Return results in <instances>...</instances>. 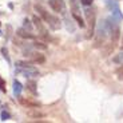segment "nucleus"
<instances>
[{"mask_svg": "<svg viewBox=\"0 0 123 123\" xmlns=\"http://www.w3.org/2000/svg\"><path fill=\"white\" fill-rule=\"evenodd\" d=\"M35 9H36L37 12L40 13V16L44 19V22L47 23V24L49 25V28L51 30H54V31H56V30H59V28L62 27V24H60V20H59L56 16H52V15H49L48 12H47L46 9L43 8L42 6H35Z\"/></svg>", "mask_w": 123, "mask_h": 123, "instance_id": "obj_1", "label": "nucleus"}, {"mask_svg": "<svg viewBox=\"0 0 123 123\" xmlns=\"http://www.w3.org/2000/svg\"><path fill=\"white\" fill-rule=\"evenodd\" d=\"M16 72L18 74H22L23 76L30 78V76H37L39 75V71L35 67L30 64V63H24V62H18L16 63Z\"/></svg>", "mask_w": 123, "mask_h": 123, "instance_id": "obj_2", "label": "nucleus"}, {"mask_svg": "<svg viewBox=\"0 0 123 123\" xmlns=\"http://www.w3.org/2000/svg\"><path fill=\"white\" fill-rule=\"evenodd\" d=\"M87 18V23H88V32H87V39L94 36V30H95V11L94 9H86L84 11Z\"/></svg>", "mask_w": 123, "mask_h": 123, "instance_id": "obj_3", "label": "nucleus"}, {"mask_svg": "<svg viewBox=\"0 0 123 123\" xmlns=\"http://www.w3.org/2000/svg\"><path fill=\"white\" fill-rule=\"evenodd\" d=\"M106 4H107V7L110 8L111 13H112V19H115L117 22H120L123 19V15H122V12H120L118 1H115V0H106Z\"/></svg>", "mask_w": 123, "mask_h": 123, "instance_id": "obj_4", "label": "nucleus"}, {"mask_svg": "<svg viewBox=\"0 0 123 123\" xmlns=\"http://www.w3.org/2000/svg\"><path fill=\"white\" fill-rule=\"evenodd\" d=\"M49 7L59 13H66V3L63 0H49L48 1Z\"/></svg>", "mask_w": 123, "mask_h": 123, "instance_id": "obj_5", "label": "nucleus"}, {"mask_svg": "<svg viewBox=\"0 0 123 123\" xmlns=\"http://www.w3.org/2000/svg\"><path fill=\"white\" fill-rule=\"evenodd\" d=\"M34 23H35V27L39 30V32H40V36H43V37H47L48 39V35H47V31H46V28H44V25L42 24V20H40L37 16H34Z\"/></svg>", "mask_w": 123, "mask_h": 123, "instance_id": "obj_6", "label": "nucleus"}, {"mask_svg": "<svg viewBox=\"0 0 123 123\" xmlns=\"http://www.w3.org/2000/svg\"><path fill=\"white\" fill-rule=\"evenodd\" d=\"M19 100L23 106H27V107H39V103L35 100H30V99H24V98H19Z\"/></svg>", "mask_w": 123, "mask_h": 123, "instance_id": "obj_7", "label": "nucleus"}, {"mask_svg": "<svg viewBox=\"0 0 123 123\" xmlns=\"http://www.w3.org/2000/svg\"><path fill=\"white\" fill-rule=\"evenodd\" d=\"M22 90H23V86L20 84V82L15 80V82H13V95H15V96H20Z\"/></svg>", "mask_w": 123, "mask_h": 123, "instance_id": "obj_8", "label": "nucleus"}, {"mask_svg": "<svg viewBox=\"0 0 123 123\" xmlns=\"http://www.w3.org/2000/svg\"><path fill=\"white\" fill-rule=\"evenodd\" d=\"M27 115L31 117V118H42V117H44V114L43 112H40V111H37V108H34V110L28 111Z\"/></svg>", "mask_w": 123, "mask_h": 123, "instance_id": "obj_9", "label": "nucleus"}, {"mask_svg": "<svg viewBox=\"0 0 123 123\" xmlns=\"http://www.w3.org/2000/svg\"><path fill=\"white\" fill-rule=\"evenodd\" d=\"M72 16H74V19L78 22V24L80 25V28H84V27H86V24H84V22H83V19L78 15V11H74V12H72Z\"/></svg>", "mask_w": 123, "mask_h": 123, "instance_id": "obj_10", "label": "nucleus"}, {"mask_svg": "<svg viewBox=\"0 0 123 123\" xmlns=\"http://www.w3.org/2000/svg\"><path fill=\"white\" fill-rule=\"evenodd\" d=\"M18 35H19V36H22V37H24V39H34V37H35L31 32H25L24 30H19L18 31Z\"/></svg>", "mask_w": 123, "mask_h": 123, "instance_id": "obj_11", "label": "nucleus"}, {"mask_svg": "<svg viewBox=\"0 0 123 123\" xmlns=\"http://www.w3.org/2000/svg\"><path fill=\"white\" fill-rule=\"evenodd\" d=\"M30 56L32 58V60L36 62V63H43L44 62V56L40 55V54H30Z\"/></svg>", "mask_w": 123, "mask_h": 123, "instance_id": "obj_12", "label": "nucleus"}, {"mask_svg": "<svg viewBox=\"0 0 123 123\" xmlns=\"http://www.w3.org/2000/svg\"><path fill=\"white\" fill-rule=\"evenodd\" d=\"M27 87L28 90H30L32 94H36V88H35V82H32V80H28L27 82Z\"/></svg>", "mask_w": 123, "mask_h": 123, "instance_id": "obj_13", "label": "nucleus"}, {"mask_svg": "<svg viewBox=\"0 0 123 123\" xmlns=\"http://www.w3.org/2000/svg\"><path fill=\"white\" fill-rule=\"evenodd\" d=\"M112 60L115 62V63H118V64H123V54H119V55H117Z\"/></svg>", "mask_w": 123, "mask_h": 123, "instance_id": "obj_14", "label": "nucleus"}, {"mask_svg": "<svg viewBox=\"0 0 123 123\" xmlns=\"http://www.w3.org/2000/svg\"><path fill=\"white\" fill-rule=\"evenodd\" d=\"M34 47H35V48H39V49H46V48H47L46 44L39 43V42H35V43H34Z\"/></svg>", "mask_w": 123, "mask_h": 123, "instance_id": "obj_15", "label": "nucleus"}, {"mask_svg": "<svg viewBox=\"0 0 123 123\" xmlns=\"http://www.w3.org/2000/svg\"><path fill=\"white\" fill-rule=\"evenodd\" d=\"M0 90H1L3 92L7 91V90H6V80L1 79V78H0Z\"/></svg>", "mask_w": 123, "mask_h": 123, "instance_id": "obj_16", "label": "nucleus"}, {"mask_svg": "<svg viewBox=\"0 0 123 123\" xmlns=\"http://www.w3.org/2000/svg\"><path fill=\"white\" fill-rule=\"evenodd\" d=\"M9 119V114L7 112V111H1V120H8Z\"/></svg>", "mask_w": 123, "mask_h": 123, "instance_id": "obj_17", "label": "nucleus"}, {"mask_svg": "<svg viewBox=\"0 0 123 123\" xmlns=\"http://www.w3.org/2000/svg\"><path fill=\"white\" fill-rule=\"evenodd\" d=\"M92 1H94V0H80V3L83 4V6H91Z\"/></svg>", "mask_w": 123, "mask_h": 123, "instance_id": "obj_18", "label": "nucleus"}, {"mask_svg": "<svg viewBox=\"0 0 123 123\" xmlns=\"http://www.w3.org/2000/svg\"><path fill=\"white\" fill-rule=\"evenodd\" d=\"M117 74H118V76H119V79L123 80V67H120L119 70L117 71Z\"/></svg>", "mask_w": 123, "mask_h": 123, "instance_id": "obj_19", "label": "nucleus"}, {"mask_svg": "<svg viewBox=\"0 0 123 123\" xmlns=\"http://www.w3.org/2000/svg\"><path fill=\"white\" fill-rule=\"evenodd\" d=\"M1 52H3V55H4V58L7 59V60L9 62V58H8V55H7V49L6 48H1Z\"/></svg>", "mask_w": 123, "mask_h": 123, "instance_id": "obj_20", "label": "nucleus"}, {"mask_svg": "<svg viewBox=\"0 0 123 123\" xmlns=\"http://www.w3.org/2000/svg\"><path fill=\"white\" fill-rule=\"evenodd\" d=\"M24 27H27L28 30H31V25H30V22H28L27 19H25V20H24Z\"/></svg>", "mask_w": 123, "mask_h": 123, "instance_id": "obj_21", "label": "nucleus"}, {"mask_svg": "<svg viewBox=\"0 0 123 123\" xmlns=\"http://www.w3.org/2000/svg\"><path fill=\"white\" fill-rule=\"evenodd\" d=\"M122 48H123V37H122Z\"/></svg>", "mask_w": 123, "mask_h": 123, "instance_id": "obj_22", "label": "nucleus"}]
</instances>
